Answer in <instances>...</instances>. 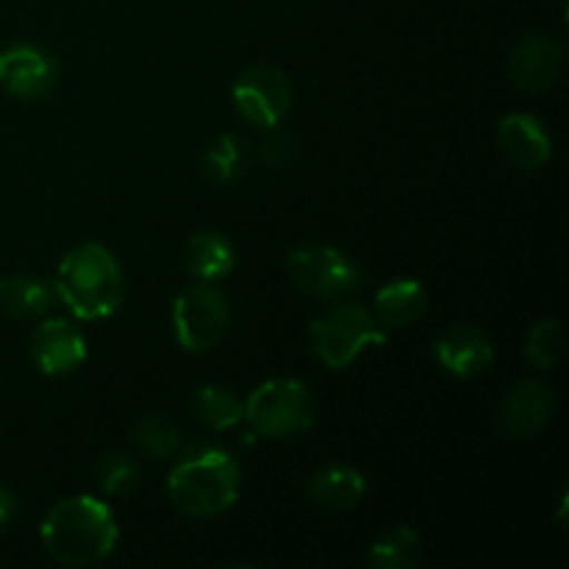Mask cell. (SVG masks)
Returning a JSON list of instances; mask_svg holds the SVG:
<instances>
[{
	"mask_svg": "<svg viewBox=\"0 0 569 569\" xmlns=\"http://www.w3.org/2000/svg\"><path fill=\"white\" fill-rule=\"evenodd\" d=\"M192 415L211 431H228V428H237L244 420V403L231 389L206 383V387L194 389Z\"/></svg>",
	"mask_w": 569,
	"mask_h": 569,
	"instance_id": "d6986e66",
	"label": "cell"
},
{
	"mask_svg": "<svg viewBox=\"0 0 569 569\" xmlns=\"http://www.w3.org/2000/svg\"><path fill=\"white\" fill-rule=\"evenodd\" d=\"M292 156H295V139L289 137L287 131H278V126L270 128V133H267L264 142H261V161H264L267 167L281 170V167L289 164Z\"/></svg>",
	"mask_w": 569,
	"mask_h": 569,
	"instance_id": "d4e9b609",
	"label": "cell"
},
{
	"mask_svg": "<svg viewBox=\"0 0 569 569\" xmlns=\"http://www.w3.org/2000/svg\"><path fill=\"white\" fill-rule=\"evenodd\" d=\"M14 511H17L14 498H11L9 489L0 487V528H6L11 520H14Z\"/></svg>",
	"mask_w": 569,
	"mask_h": 569,
	"instance_id": "484cf974",
	"label": "cell"
},
{
	"mask_svg": "<svg viewBox=\"0 0 569 569\" xmlns=\"http://www.w3.org/2000/svg\"><path fill=\"white\" fill-rule=\"evenodd\" d=\"M565 67V50L542 33H526L509 53V78L520 92L539 94L553 87Z\"/></svg>",
	"mask_w": 569,
	"mask_h": 569,
	"instance_id": "30bf717a",
	"label": "cell"
},
{
	"mask_svg": "<svg viewBox=\"0 0 569 569\" xmlns=\"http://www.w3.org/2000/svg\"><path fill=\"white\" fill-rule=\"evenodd\" d=\"M167 495L181 515L203 520L231 509L239 498V465L222 448H192L167 478Z\"/></svg>",
	"mask_w": 569,
	"mask_h": 569,
	"instance_id": "3957f363",
	"label": "cell"
},
{
	"mask_svg": "<svg viewBox=\"0 0 569 569\" xmlns=\"http://www.w3.org/2000/svg\"><path fill=\"white\" fill-rule=\"evenodd\" d=\"M376 569H406L420 561V537L406 526H392L372 542L367 556Z\"/></svg>",
	"mask_w": 569,
	"mask_h": 569,
	"instance_id": "ffe728a7",
	"label": "cell"
},
{
	"mask_svg": "<svg viewBox=\"0 0 569 569\" xmlns=\"http://www.w3.org/2000/svg\"><path fill=\"white\" fill-rule=\"evenodd\" d=\"M387 342V333L376 317L356 303L328 306L309 326L311 353L328 370H345L353 365L367 348Z\"/></svg>",
	"mask_w": 569,
	"mask_h": 569,
	"instance_id": "277c9868",
	"label": "cell"
},
{
	"mask_svg": "<svg viewBox=\"0 0 569 569\" xmlns=\"http://www.w3.org/2000/svg\"><path fill=\"white\" fill-rule=\"evenodd\" d=\"M287 276L295 289L317 298L353 292L361 283V270L331 244H303L287 256Z\"/></svg>",
	"mask_w": 569,
	"mask_h": 569,
	"instance_id": "ba28073f",
	"label": "cell"
},
{
	"mask_svg": "<svg viewBox=\"0 0 569 569\" xmlns=\"http://www.w3.org/2000/svg\"><path fill=\"white\" fill-rule=\"evenodd\" d=\"M131 439L144 456H150V459H167V456L176 453L178 442H181V433H178V428L172 426L170 420H164V417L144 415L142 420L133 426Z\"/></svg>",
	"mask_w": 569,
	"mask_h": 569,
	"instance_id": "cb8c5ba5",
	"label": "cell"
},
{
	"mask_svg": "<svg viewBox=\"0 0 569 569\" xmlns=\"http://www.w3.org/2000/svg\"><path fill=\"white\" fill-rule=\"evenodd\" d=\"M498 148L520 170H539L550 161L553 142L533 114H506L498 122Z\"/></svg>",
	"mask_w": 569,
	"mask_h": 569,
	"instance_id": "5bb4252c",
	"label": "cell"
},
{
	"mask_svg": "<svg viewBox=\"0 0 569 569\" xmlns=\"http://www.w3.org/2000/svg\"><path fill=\"white\" fill-rule=\"evenodd\" d=\"M56 295L83 322L106 320L126 298V276L106 244L83 242L61 259Z\"/></svg>",
	"mask_w": 569,
	"mask_h": 569,
	"instance_id": "7a4b0ae2",
	"label": "cell"
},
{
	"mask_svg": "<svg viewBox=\"0 0 569 569\" xmlns=\"http://www.w3.org/2000/svg\"><path fill=\"white\" fill-rule=\"evenodd\" d=\"M31 359L44 376H67L87 361V339L67 320H48L31 333Z\"/></svg>",
	"mask_w": 569,
	"mask_h": 569,
	"instance_id": "4fadbf2b",
	"label": "cell"
},
{
	"mask_svg": "<svg viewBox=\"0 0 569 569\" xmlns=\"http://www.w3.org/2000/svg\"><path fill=\"white\" fill-rule=\"evenodd\" d=\"M367 492V481L356 467L331 465L311 476L309 495L317 506L331 511H350L361 503Z\"/></svg>",
	"mask_w": 569,
	"mask_h": 569,
	"instance_id": "9a60e30c",
	"label": "cell"
},
{
	"mask_svg": "<svg viewBox=\"0 0 569 569\" xmlns=\"http://www.w3.org/2000/svg\"><path fill=\"white\" fill-rule=\"evenodd\" d=\"M50 292L48 283L37 276H26V272H14V276L0 278V311L14 320H31L48 311Z\"/></svg>",
	"mask_w": 569,
	"mask_h": 569,
	"instance_id": "ac0fdd59",
	"label": "cell"
},
{
	"mask_svg": "<svg viewBox=\"0 0 569 569\" xmlns=\"http://www.w3.org/2000/svg\"><path fill=\"white\" fill-rule=\"evenodd\" d=\"M556 409L553 392L537 378H522L509 389L500 409V431L509 439H533L550 422Z\"/></svg>",
	"mask_w": 569,
	"mask_h": 569,
	"instance_id": "8fae6325",
	"label": "cell"
},
{
	"mask_svg": "<svg viewBox=\"0 0 569 569\" xmlns=\"http://www.w3.org/2000/svg\"><path fill=\"white\" fill-rule=\"evenodd\" d=\"M231 100L250 126L276 128L292 109L295 92L281 67L256 61L233 78Z\"/></svg>",
	"mask_w": 569,
	"mask_h": 569,
	"instance_id": "52a82bcc",
	"label": "cell"
},
{
	"mask_svg": "<svg viewBox=\"0 0 569 569\" xmlns=\"http://www.w3.org/2000/svg\"><path fill=\"white\" fill-rule=\"evenodd\" d=\"M317 406L309 387L295 378H272L244 400V420L259 437L283 439L315 426Z\"/></svg>",
	"mask_w": 569,
	"mask_h": 569,
	"instance_id": "5b68a950",
	"label": "cell"
},
{
	"mask_svg": "<svg viewBox=\"0 0 569 569\" xmlns=\"http://www.w3.org/2000/svg\"><path fill=\"white\" fill-rule=\"evenodd\" d=\"M231 309L214 281H192L172 303V331L187 353H206L226 333Z\"/></svg>",
	"mask_w": 569,
	"mask_h": 569,
	"instance_id": "8992f818",
	"label": "cell"
},
{
	"mask_svg": "<svg viewBox=\"0 0 569 569\" xmlns=\"http://www.w3.org/2000/svg\"><path fill=\"white\" fill-rule=\"evenodd\" d=\"M248 164V148L237 133H220L203 153V172L211 183H231Z\"/></svg>",
	"mask_w": 569,
	"mask_h": 569,
	"instance_id": "44dd1931",
	"label": "cell"
},
{
	"mask_svg": "<svg viewBox=\"0 0 569 569\" xmlns=\"http://www.w3.org/2000/svg\"><path fill=\"white\" fill-rule=\"evenodd\" d=\"M428 309V292L417 278H395L376 292V317L389 328L415 326Z\"/></svg>",
	"mask_w": 569,
	"mask_h": 569,
	"instance_id": "e0dca14e",
	"label": "cell"
},
{
	"mask_svg": "<svg viewBox=\"0 0 569 569\" xmlns=\"http://www.w3.org/2000/svg\"><path fill=\"white\" fill-rule=\"evenodd\" d=\"M565 353V326L556 317H542L528 331L526 359L533 370H553Z\"/></svg>",
	"mask_w": 569,
	"mask_h": 569,
	"instance_id": "7402d4cb",
	"label": "cell"
},
{
	"mask_svg": "<svg viewBox=\"0 0 569 569\" xmlns=\"http://www.w3.org/2000/svg\"><path fill=\"white\" fill-rule=\"evenodd\" d=\"M237 264L233 244L217 231H198L183 244V267L198 281H220L228 278Z\"/></svg>",
	"mask_w": 569,
	"mask_h": 569,
	"instance_id": "2e32d148",
	"label": "cell"
},
{
	"mask_svg": "<svg viewBox=\"0 0 569 569\" xmlns=\"http://www.w3.org/2000/svg\"><path fill=\"white\" fill-rule=\"evenodd\" d=\"M433 356L445 372L456 378H476L495 361V345L481 328L470 322L450 326L433 339Z\"/></svg>",
	"mask_w": 569,
	"mask_h": 569,
	"instance_id": "7c38bea8",
	"label": "cell"
},
{
	"mask_svg": "<svg viewBox=\"0 0 569 569\" xmlns=\"http://www.w3.org/2000/svg\"><path fill=\"white\" fill-rule=\"evenodd\" d=\"M59 67L37 44H14L0 53V87L20 100H39L53 92Z\"/></svg>",
	"mask_w": 569,
	"mask_h": 569,
	"instance_id": "9c48e42d",
	"label": "cell"
},
{
	"mask_svg": "<svg viewBox=\"0 0 569 569\" xmlns=\"http://www.w3.org/2000/svg\"><path fill=\"white\" fill-rule=\"evenodd\" d=\"M94 476H98L100 489L111 498H122V495L133 492L139 483V465L133 456L122 453V450H109L94 465Z\"/></svg>",
	"mask_w": 569,
	"mask_h": 569,
	"instance_id": "603a6c76",
	"label": "cell"
},
{
	"mask_svg": "<svg viewBox=\"0 0 569 569\" xmlns=\"http://www.w3.org/2000/svg\"><path fill=\"white\" fill-rule=\"evenodd\" d=\"M39 537L53 561L64 567H89L114 550L120 531L103 500L92 495H72L44 515Z\"/></svg>",
	"mask_w": 569,
	"mask_h": 569,
	"instance_id": "6da1fadb",
	"label": "cell"
}]
</instances>
